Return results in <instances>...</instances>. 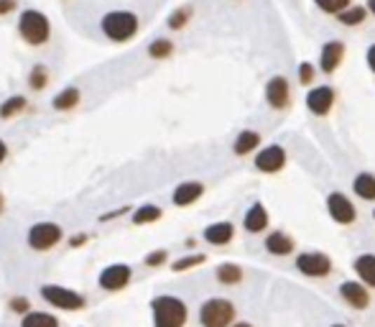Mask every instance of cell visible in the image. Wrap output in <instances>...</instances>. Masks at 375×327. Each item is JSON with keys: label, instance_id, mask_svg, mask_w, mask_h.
Segmentation results:
<instances>
[{"label": "cell", "instance_id": "cell-38", "mask_svg": "<svg viewBox=\"0 0 375 327\" xmlns=\"http://www.w3.org/2000/svg\"><path fill=\"white\" fill-rule=\"evenodd\" d=\"M125 213H130V207H121V210H113V213H107V215H100V222H110V220H115V218H121V215H125Z\"/></svg>", "mask_w": 375, "mask_h": 327}, {"label": "cell", "instance_id": "cell-23", "mask_svg": "<svg viewBox=\"0 0 375 327\" xmlns=\"http://www.w3.org/2000/svg\"><path fill=\"white\" fill-rule=\"evenodd\" d=\"M266 248H268L273 256H286V253H291L294 243H291V238L286 233H273V235H268Z\"/></svg>", "mask_w": 375, "mask_h": 327}, {"label": "cell", "instance_id": "cell-22", "mask_svg": "<svg viewBox=\"0 0 375 327\" xmlns=\"http://www.w3.org/2000/svg\"><path fill=\"white\" fill-rule=\"evenodd\" d=\"M342 297L353 307H357V309L368 307V292H365V286H360L357 281H345V284H342Z\"/></svg>", "mask_w": 375, "mask_h": 327}, {"label": "cell", "instance_id": "cell-6", "mask_svg": "<svg viewBox=\"0 0 375 327\" xmlns=\"http://www.w3.org/2000/svg\"><path fill=\"white\" fill-rule=\"evenodd\" d=\"M235 317V307L227 299H207L205 305L199 307V325L202 327H227Z\"/></svg>", "mask_w": 375, "mask_h": 327}, {"label": "cell", "instance_id": "cell-7", "mask_svg": "<svg viewBox=\"0 0 375 327\" xmlns=\"http://www.w3.org/2000/svg\"><path fill=\"white\" fill-rule=\"evenodd\" d=\"M130 281H133V266L130 263H110L97 274V286L107 294L123 292L130 286Z\"/></svg>", "mask_w": 375, "mask_h": 327}, {"label": "cell", "instance_id": "cell-26", "mask_svg": "<svg viewBox=\"0 0 375 327\" xmlns=\"http://www.w3.org/2000/svg\"><path fill=\"white\" fill-rule=\"evenodd\" d=\"M355 271L360 274V279L368 286H375V256H360L355 261Z\"/></svg>", "mask_w": 375, "mask_h": 327}, {"label": "cell", "instance_id": "cell-1", "mask_svg": "<svg viewBox=\"0 0 375 327\" xmlns=\"http://www.w3.org/2000/svg\"><path fill=\"white\" fill-rule=\"evenodd\" d=\"M15 31L21 36V41L26 46H46L51 41V21L49 15L39 11V8H26L21 15H18V23H15Z\"/></svg>", "mask_w": 375, "mask_h": 327}, {"label": "cell", "instance_id": "cell-32", "mask_svg": "<svg viewBox=\"0 0 375 327\" xmlns=\"http://www.w3.org/2000/svg\"><path fill=\"white\" fill-rule=\"evenodd\" d=\"M199 263H205V256H202V253H191V256L177 258V261H174V266H171V269L177 271V274H182V271L194 269V266H199Z\"/></svg>", "mask_w": 375, "mask_h": 327}, {"label": "cell", "instance_id": "cell-10", "mask_svg": "<svg viewBox=\"0 0 375 327\" xmlns=\"http://www.w3.org/2000/svg\"><path fill=\"white\" fill-rule=\"evenodd\" d=\"M202 194H205V185H202V182H182V185H177L174 194H171V202L177 207H189V205H194Z\"/></svg>", "mask_w": 375, "mask_h": 327}, {"label": "cell", "instance_id": "cell-21", "mask_svg": "<svg viewBox=\"0 0 375 327\" xmlns=\"http://www.w3.org/2000/svg\"><path fill=\"white\" fill-rule=\"evenodd\" d=\"M245 230L248 233H261L266 225H268V213H266V207L263 205H253L245 215V220H243Z\"/></svg>", "mask_w": 375, "mask_h": 327}, {"label": "cell", "instance_id": "cell-14", "mask_svg": "<svg viewBox=\"0 0 375 327\" xmlns=\"http://www.w3.org/2000/svg\"><path fill=\"white\" fill-rule=\"evenodd\" d=\"M286 164V154H283L281 146H268V149H263L255 159V166L261 171H278Z\"/></svg>", "mask_w": 375, "mask_h": 327}, {"label": "cell", "instance_id": "cell-24", "mask_svg": "<svg viewBox=\"0 0 375 327\" xmlns=\"http://www.w3.org/2000/svg\"><path fill=\"white\" fill-rule=\"evenodd\" d=\"M146 54L151 59H156V62H163V59H169L174 54V41H169V39H154L149 44V49H146Z\"/></svg>", "mask_w": 375, "mask_h": 327}, {"label": "cell", "instance_id": "cell-20", "mask_svg": "<svg viewBox=\"0 0 375 327\" xmlns=\"http://www.w3.org/2000/svg\"><path fill=\"white\" fill-rule=\"evenodd\" d=\"M161 207L154 205V202H146V205H138L130 215L133 225H154L156 220H161Z\"/></svg>", "mask_w": 375, "mask_h": 327}, {"label": "cell", "instance_id": "cell-39", "mask_svg": "<svg viewBox=\"0 0 375 327\" xmlns=\"http://www.w3.org/2000/svg\"><path fill=\"white\" fill-rule=\"evenodd\" d=\"M8 154H11V149H8V141H6V138H0V164H6Z\"/></svg>", "mask_w": 375, "mask_h": 327}, {"label": "cell", "instance_id": "cell-4", "mask_svg": "<svg viewBox=\"0 0 375 327\" xmlns=\"http://www.w3.org/2000/svg\"><path fill=\"white\" fill-rule=\"evenodd\" d=\"M39 297L49 307L59 309V312H82L87 307L85 294H79L77 289H69V286H62V284L39 286Z\"/></svg>", "mask_w": 375, "mask_h": 327}, {"label": "cell", "instance_id": "cell-31", "mask_svg": "<svg viewBox=\"0 0 375 327\" xmlns=\"http://www.w3.org/2000/svg\"><path fill=\"white\" fill-rule=\"evenodd\" d=\"M8 309L18 317H23L26 312H31V299L26 294H13V297L8 299Z\"/></svg>", "mask_w": 375, "mask_h": 327}, {"label": "cell", "instance_id": "cell-16", "mask_svg": "<svg viewBox=\"0 0 375 327\" xmlns=\"http://www.w3.org/2000/svg\"><path fill=\"white\" fill-rule=\"evenodd\" d=\"M29 107V98L26 95H11L0 102V121H13L18 115H23V110Z\"/></svg>", "mask_w": 375, "mask_h": 327}, {"label": "cell", "instance_id": "cell-28", "mask_svg": "<svg viewBox=\"0 0 375 327\" xmlns=\"http://www.w3.org/2000/svg\"><path fill=\"white\" fill-rule=\"evenodd\" d=\"M189 18H191V8L189 6H182V8H177L174 13L166 18V26H169L171 31H182L189 23Z\"/></svg>", "mask_w": 375, "mask_h": 327}, {"label": "cell", "instance_id": "cell-34", "mask_svg": "<svg viewBox=\"0 0 375 327\" xmlns=\"http://www.w3.org/2000/svg\"><path fill=\"white\" fill-rule=\"evenodd\" d=\"M317 3L319 11H325V13H340L350 6V0H314Z\"/></svg>", "mask_w": 375, "mask_h": 327}, {"label": "cell", "instance_id": "cell-41", "mask_svg": "<svg viewBox=\"0 0 375 327\" xmlns=\"http://www.w3.org/2000/svg\"><path fill=\"white\" fill-rule=\"evenodd\" d=\"M6 210H8V199H6V194L0 192V218L6 215Z\"/></svg>", "mask_w": 375, "mask_h": 327}, {"label": "cell", "instance_id": "cell-19", "mask_svg": "<svg viewBox=\"0 0 375 327\" xmlns=\"http://www.w3.org/2000/svg\"><path fill=\"white\" fill-rule=\"evenodd\" d=\"M51 82V72L46 65H34L26 74V85H29L31 93H43Z\"/></svg>", "mask_w": 375, "mask_h": 327}, {"label": "cell", "instance_id": "cell-37", "mask_svg": "<svg viewBox=\"0 0 375 327\" xmlns=\"http://www.w3.org/2000/svg\"><path fill=\"white\" fill-rule=\"evenodd\" d=\"M15 8H18V0H0V18L15 13Z\"/></svg>", "mask_w": 375, "mask_h": 327}, {"label": "cell", "instance_id": "cell-13", "mask_svg": "<svg viewBox=\"0 0 375 327\" xmlns=\"http://www.w3.org/2000/svg\"><path fill=\"white\" fill-rule=\"evenodd\" d=\"M342 57H345V46H342V41H327L325 46H322L319 67H322V72H334L337 67H340Z\"/></svg>", "mask_w": 375, "mask_h": 327}, {"label": "cell", "instance_id": "cell-15", "mask_svg": "<svg viewBox=\"0 0 375 327\" xmlns=\"http://www.w3.org/2000/svg\"><path fill=\"white\" fill-rule=\"evenodd\" d=\"M233 222H212V225L205 228V241L210 246H225V243L233 241Z\"/></svg>", "mask_w": 375, "mask_h": 327}, {"label": "cell", "instance_id": "cell-25", "mask_svg": "<svg viewBox=\"0 0 375 327\" xmlns=\"http://www.w3.org/2000/svg\"><path fill=\"white\" fill-rule=\"evenodd\" d=\"M258 143H261V135L255 133V131H243V133L235 138V154H238V156H245V154H250Z\"/></svg>", "mask_w": 375, "mask_h": 327}, {"label": "cell", "instance_id": "cell-5", "mask_svg": "<svg viewBox=\"0 0 375 327\" xmlns=\"http://www.w3.org/2000/svg\"><path fill=\"white\" fill-rule=\"evenodd\" d=\"M64 241V228L54 220H39L26 230V246L34 253H49Z\"/></svg>", "mask_w": 375, "mask_h": 327}, {"label": "cell", "instance_id": "cell-11", "mask_svg": "<svg viewBox=\"0 0 375 327\" xmlns=\"http://www.w3.org/2000/svg\"><path fill=\"white\" fill-rule=\"evenodd\" d=\"M79 102H82V90H79L77 85L62 87V90L51 98V107H54L57 113H69V110H74Z\"/></svg>", "mask_w": 375, "mask_h": 327}, {"label": "cell", "instance_id": "cell-36", "mask_svg": "<svg viewBox=\"0 0 375 327\" xmlns=\"http://www.w3.org/2000/svg\"><path fill=\"white\" fill-rule=\"evenodd\" d=\"M87 241H90V235L79 230V233L69 235V241H67V243H69V248H82V246H85Z\"/></svg>", "mask_w": 375, "mask_h": 327}, {"label": "cell", "instance_id": "cell-18", "mask_svg": "<svg viewBox=\"0 0 375 327\" xmlns=\"http://www.w3.org/2000/svg\"><path fill=\"white\" fill-rule=\"evenodd\" d=\"M266 98L273 107H283L289 102V82L283 77H273L266 87Z\"/></svg>", "mask_w": 375, "mask_h": 327}, {"label": "cell", "instance_id": "cell-12", "mask_svg": "<svg viewBox=\"0 0 375 327\" xmlns=\"http://www.w3.org/2000/svg\"><path fill=\"white\" fill-rule=\"evenodd\" d=\"M334 102V90L332 87H314L312 93L306 95V105L314 115H327Z\"/></svg>", "mask_w": 375, "mask_h": 327}, {"label": "cell", "instance_id": "cell-35", "mask_svg": "<svg viewBox=\"0 0 375 327\" xmlns=\"http://www.w3.org/2000/svg\"><path fill=\"white\" fill-rule=\"evenodd\" d=\"M314 79V67L312 65H301L299 67V82H304V85H309V82H312Z\"/></svg>", "mask_w": 375, "mask_h": 327}, {"label": "cell", "instance_id": "cell-33", "mask_svg": "<svg viewBox=\"0 0 375 327\" xmlns=\"http://www.w3.org/2000/svg\"><path fill=\"white\" fill-rule=\"evenodd\" d=\"M166 261H169V251H166V248H156V251H151V253H146V256H143V263H146L149 269L166 266Z\"/></svg>", "mask_w": 375, "mask_h": 327}, {"label": "cell", "instance_id": "cell-2", "mask_svg": "<svg viewBox=\"0 0 375 327\" xmlns=\"http://www.w3.org/2000/svg\"><path fill=\"white\" fill-rule=\"evenodd\" d=\"M138 29H141V18L133 11H107L100 18V31L113 44H128L130 39H135Z\"/></svg>", "mask_w": 375, "mask_h": 327}, {"label": "cell", "instance_id": "cell-9", "mask_svg": "<svg viewBox=\"0 0 375 327\" xmlns=\"http://www.w3.org/2000/svg\"><path fill=\"white\" fill-rule=\"evenodd\" d=\"M327 207H329L332 220H337L340 225L355 220V207H353V202L345 197V194H340V192L329 194V199H327Z\"/></svg>", "mask_w": 375, "mask_h": 327}, {"label": "cell", "instance_id": "cell-17", "mask_svg": "<svg viewBox=\"0 0 375 327\" xmlns=\"http://www.w3.org/2000/svg\"><path fill=\"white\" fill-rule=\"evenodd\" d=\"M21 327H62L59 317L54 312H43V309H31L21 317Z\"/></svg>", "mask_w": 375, "mask_h": 327}, {"label": "cell", "instance_id": "cell-43", "mask_svg": "<svg viewBox=\"0 0 375 327\" xmlns=\"http://www.w3.org/2000/svg\"><path fill=\"white\" fill-rule=\"evenodd\" d=\"M233 327H253V325H248V322H238V325H233Z\"/></svg>", "mask_w": 375, "mask_h": 327}, {"label": "cell", "instance_id": "cell-8", "mask_svg": "<svg viewBox=\"0 0 375 327\" xmlns=\"http://www.w3.org/2000/svg\"><path fill=\"white\" fill-rule=\"evenodd\" d=\"M296 266L306 276H327L329 269H332V261H329L325 253H301Z\"/></svg>", "mask_w": 375, "mask_h": 327}, {"label": "cell", "instance_id": "cell-27", "mask_svg": "<svg viewBox=\"0 0 375 327\" xmlns=\"http://www.w3.org/2000/svg\"><path fill=\"white\" fill-rule=\"evenodd\" d=\"M243 279V271L240 266H235V263H222V266H217V281L219 284H238Z\"/></svg>", "mask_w": 375, "mask_h": 327}, {"label": "cell", "instance_id": "cell-44", "mask_svg": "<svg viewBox=\"0 0 375 327\" xmlns=\"http://www.w3.org/2000/svg\"><path fill=\"white\" fill-rule=\"evenodd\" d=\"M332 327H345V325H332Z\"/></svg>", "mask_w": 375, "mask_h": 327}, {"label": "cell", "instance_id": "cell-3", "mask_svg": "<svg viewBox=\"0 0 375 327\" xmlns=\"http://www.w3.org/2000/svg\"><path fill=\"white\" fill-rule=\"evenodd\" d=\"M151 314L154 327H184L189 320V307L174 294H158L151 299Z\"/></svg>", "mask_w": 375, "mask_h": 327}, {"label": "cell", "instance_id": "cell-42", "mask_svg": "<svg viewBox=\"0 0 375 327\" xmlns=\"http://www.w3.org/2000/svg\"><path fill=\"white\" fill-rule=\"evenodd\" d=\"M368 8H370V13L375 15V0H368Z\"/></svg>", "mask_w": 375, "mask_h": 327}, {"label": "cell", "instance_id": "cell-29", "mask_svg": "<svg viewBox=\"0 0 375 327\" xmlns=\"http://www.w3.org/2000/svg\"><path fill=\"white\" fill-rule=\"evenodd\" d=\"M355 192L362 199H375V177L373 174H360L355 179Z\"/></svg>", "mask_w": 375, "mask_h": 327}, {"label": "cell", "instance_id": "cell-40", "mask_svg": "<svg viewBox=\"0 0 375 327\" xmlns=\"http://www.w3.org/2000/svg\"><path fill=\"white\" fill-rule=\"evenodd\" d=\"M368 65H370V69L375 72V44L368 49Z\"/></svg>", "mask_w": 375, "mask_h": 327}, {"label": "cell", "instance_id": "cell-30", "mask_svg": "<svg viewBox=\"0 0 375 327\" xmlns=\"http://www.w3.org/2000/svg\"><path fill=\"white\" fill-rule=\"evenodd\" d=\"M340 23H345V26H357V23L365 21V8L360 6H347L345 11H340Z\"/></svg>", "mask_w": 375, "mask_h": 327}]
</instances>
